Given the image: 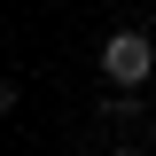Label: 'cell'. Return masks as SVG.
<instances>
[{"label": "cell", "mask_w": 156, "mask_h": 156, "mask_svg": "<svg viewBox=\"0 0 156 156\" xmlns=\"http://www.w3.org/2000/svg\"><path fill=\"white\" fill-rule=\"evenodd\" d=\"M140 148H148V156H156V109H148V125H140Z\"/></svg>", "instance_id": "obj_3"}, {"label": "cell", "mask_w": 156, "mask_h": 156, "mask_svg": "<svg viewBox=\"0 0 156 156\" xmlns=\"http://www.w3.org/2000/svg\"><path fill=\"white\" fill-rule=\"evenodd\" d=\"M109 156H148V148H140V140H125V148H109Z\"/></svg>", "instance_id": "obj_4"}, {"label": "cell", "mask_w": 156, "mask_h": 156, "mask_svg": "<svg viewBox=\"0 0 156 156\" xmlns=\"http://www.w3.org/2000/svg\"><path fill=\"white\" fill-rule=\"evenodd\" d=\"M148 70H156L148 31H109V39H101V78H109L117 94H140V86H148Z\"/></svg>", "instance_id": "obj_1"}, {"label": "cell", "mask_w": 156, "mask_h": 156, "mask_svg": "<svg viewBox=\"0 0 156 156\" xmlns=\"http://www.w3.org/2000/svg\"><path fill=\"white\" fill-rule=\"evenodd\" d=\"M101 117H109V125H148V109H140L133 94H109V101H101Z\"/></svg>", "instance_id": "obj_2"}]
</instances>
